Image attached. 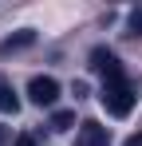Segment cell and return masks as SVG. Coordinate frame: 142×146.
<instances>
[{"mask_svg": "<svg viewBox=\"0 0 142 146\" xmlns=\"http://www.w3.org/2000/svg\"><path fill=\"white\" fill-rule=\"evenodd\" d=\"M103 107L115 115V119H122V115H130L134 111V103H138V83L130 79V75H122V79H115V83H103Z\"/></svg>", "mask_w": 142, "mask_h": 146, "instance_id": "6da1fadb", "label": "cell"}, {"mask_svg": "<svg viewBox=\"0 0 142 146\" xmlns=\"http://www.w3.org/2000/svg\"><path fill=\"white\" fill-rule=\"evenodd\" d=\"M91 71L95 75H103V83H115V79H122V63H118V55L111 48H95L91 51Z\"/></svg>", "mask_w": 142, "mask_h": 146, "instance_id": "7a4b0ae2", "label": "cell"}, {"mask_svg": "<svg viewBox=\"0 0 142 146\" xmlns=\"http://www.w3.org/2000/svg\"><path fill=\"white\" fill-rule=\"evenodd\" d=\"M28 99H32L36 107H51V103L59 99V83H55L51 75H36V79L28 83Z\"/></svg>", "mask_w": 142, "mask_h": 146, "instance_id": "3957f363", "label": "cell"}, {"mask_svg": "<svg viewBox=\"0 0 142 146\" xmlns=\"http://www.w3.org/2000/svg\"><path fill=\"white\" fill-rule=\"evenodd\" d=\"M75 146H111V134H107V126L103 122H79V134H75Z\"/></svg>", "mask_w": 142, "mask_h": 146, "instance_id": "277c9868", "label": "cell"}, {"mask_svg": "<svg viewBox=\"0 0 142 146\" xmlns=\"http://www.w3.org/2000/svg\"><path fill=\"white\" fill-rule=\"evenodd\" d=\"M36 44V32H16V36H8L4 44H0V55H12V51H24Z\"/></svg>", "mask_w": 142, "mask_h": 146, "instance_id": "5b68a950", "label": "cell"}, {"mask_svg": "<svg viewBox=\"0 0 142 146\" xmlns=\"http://www.w3.org/2000/svg\"><path fill=\"white\" fill-rule=\"evenodd\" d=\"M0 111H4V115H16V111H20V99H16L12 83H8L4 75H0Z\"/></svg>", "mask_w": 142, "mask_h": 146, "instance_id": "8992f818", "label": "cell"}, {"mask_svg": "<svg viewBox=\"0 0 142 146\" xmlns=\"http://www.w3.org/2000/svg\"><path fill=\"white\" fill-rule=\"evenodd\" d=\"M71 122H75L71 111H55V115H51V130H71Z\"/></svg>", "mask_w": 142, "mask_h": 146, "instance_id": "52a82bcc", "label": "cell"}, {"mask_svg": "<svg viewBox=\"0 0 142 146\" xmlns=\"http://www.w3.org/2000/svg\"><path fill=\"white\" fill-rule=\"evenodd\" d=\"M130 28H134V32L142 36V8H138V12H130Z\"/></svg>", "mask_w": 142, "mask_h": 146, "instance_id": "ba28073f", "label": "cell"}, {"mask_svg": "<svg viewBox=\"0 0 142 146\" xmlns=\"http://www.w3.org/2000/svg\"><path fill=\"white\" fill-rule=\"evenodd\" d=\"M12 146H36V138H32V134H20V138H16Z\"/></svg>", "mask_w": 142, "mask_h": 146, "instance_id": "9c48e42d", "label": "cell"}, {"mask_svg": "<svg viewBox=\"0 0 142 146\" xmlns=\"http://www.w3.org/2000/svg\"><path fill=\"white\" fill-rule=\"evenodd\" d=\"M126 146H142V130H138V134H130V138H126Z\"/></svg>", "mask_w": 142, "mask_h": 146, "instance_id": "30bf717a", "label": "cell"}, {"mask_svg": "<svg viewBox=\"0 0 142 146\" xmlns=\"http://www.w3.org/2000/svg\"><path fill=\"white\" fill-rule=\"evenodd\" d=\"M8 138H12V134H8V126H0V146H8Z\"/></svg>", "mask_w": 142, "mask_h": 146, "instance_id": "8fae6325", "label": "cell"}]
</instances>
